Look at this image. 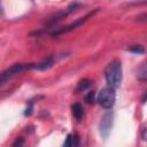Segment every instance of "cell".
<instances>
[{"label":"cell","instance_id":"cell-1","mask_svg":"<svg viewBox=\"0 0 147 147\" xmlns=\"http://www.w3.org/2000/svg\"><path fill=\"white\" fill-rule=\"evenodd\" d=\"M105 78L109 87L116 90L122 82V63L119 60H113L105 68Z\"/></svg>","mask_w":147,"mask_h":147},{"label":"cell","instance_id":"cell-2","mask_svg":"<svg viewBox=\"0 0 147 147\" xmlns=\"http://www.w3.org/2000/svg\"><path fill=\"white\" fill-rule=\"evenodd\" d=\"M31 65H32V63H15V64L10 65L9 68L5 69L3 71L0 72V86L5 85L8 80H10L14 76L20 74L21 71L31 69Z\"/></svg>","mask_w":147,"mask_h":147},{"label":"cell","instance_id":"cell-3","mask_svg":"<svg viewBox=\"0 0 147 147\" xmlns=\"http://www.w3.org/2000/svg\"><path fill=\"white\" fill-rule=\"evenodd\" d=\"M96 11H98V8L94 9V10H92V11H90V13H87L86 15H84V16H82V17H78L77 20H75L74 22H71L70 24H68V25H65V26L57 28V29L54 30L51 34H52L53 37H56V36H60V34H63V33H67V32H70V31L75 30V29H77L78 26L83 25V24H84L90 17H92Z\"/></svg>","mask_w":147,"mask_h":147},{"label":"cell","instance_id":"cell-4","mask_svg":"<svg viewBox=\"0 0 147 147\" xmlns=\"http://www.w3.org/2000/svg\"><path fill=\"white\" fill-rule=\"evenodd\" d=\"M115 99H116L115 90L109 86L101 88L98 94V102L105 109H111V107L115 103Z\"/></svg>","mask_w":147,"mask_h":147},{"label":"cell","instance_id":"cell-5","mask_svg":"<svg viewBox=\"0 0 147 147\" xmlns=\"http://www.w3.org/2000/svg\"><path fill=\"white\" fill-rule=\"evenodd\" d=\"M80 6H82V3H79V2H71L65 9H63V10H61V11H57L56 14H54L53 16H51V17L48 18V21H47V24H48V25H53V24L57 23L59 21L63 20V18H64L65 16H68L69 14L74 13V11H75L76 9H78Z\"/></svg>","mask_w":147,"mask_h":147},{"label":"cell","instance_id":"cell-6","mask_svg":"<svg viewBox=\"0 0 147 147\" xmlns=\"http://www.w3.org/2000/svg\"><path fill=\"white\" fill-rule=\"evenodd\" d=\"M113 122H114V113H113V110H108L106 114H103V116L100 121V126H99L100 133L105 139L110 133V130L113 127Z\"/></svg>","mask_w":147,"mask_h":147},{"label":"cell","instance_id":"cell-7","mask_svg":"<svg viewBox=\"0 0 147 147\" xmlns=\"http://www.w3.org/2000/svg\"><path fill=\"white\" fill-rule=\"evenodd\" d=\"M55 55H51L48 56L47 59L40 61V62H37V63H32L31 65V69H34V70H40V71H44V70H47L49 68L53 67L54 62H55Z\"/></svg>","mask_w":147,"mask_h":147},{"label":"cell","instance_id":"cell-8","mask_svg":"<svg viewBox=\"0 0 147 147\" xmlns=\"http://www.w3.org/2000/svg\"><path fill=\"white\" fill-rule=\"evenodd\" d=\"M71 113L74 115V117L76 118V121H80L84 116V108L80 103H74L71 106Z\"/></svg>","mask_w":147,"mask_h":147},{"label":"cell","instance_id":"cell-9","mask_svg":"<svg viewBox=\"0 0 147 147\" xmlns=\"http://www.w3.org/2000/svg\"><path fill=\"white\" fill-rule=\"evenodd\" d=\"M136 77L140 80V82H146L147 79V68H146V64L142 63L136 71Z\"/></svg>","mask_w":147,"mask_h":147},{"label":"cell","instance_id":"cell-10","mask_svg":"<svg viewBox=\"0 0 147 147\" xmlns=\"http://www.w3.org/2000/svg\"><path fill=\"white\" fill-rule=\"evenodd\" d=\"M91 84H92V80H91V79H88V78H84V79L79 80L76 91H77V92H79V91H84V90L88 88V87L91 86Z\"/></svg>","mask_w":147,"mask_h":147},{"label":"cell","instance_id":"cell-11","mask_svg":"<svg viewBox=\"0 0 147 147\" xmlns=\"http://www.w3.org/2000/svg\"><path fill=\"white\" fill-rule=\"evenodd\" d=\"M127 51L131 53H134V54H142V53H145V47L141 45H132V46L127 47Z\"/></svg>","mask_w":147,"mask_h":147},{"label":"cell","instance_id":"cell-12","mask_svg":"<svg viewBox=\"0 0 147 147\" xmlns=\"http://www.w3.org/2000/svg\"><path fill=\"white\" fill-rule=\"evenodd\" d=\"M63 147H74V136L72 134H68L65 140H64V144H63Z\"/></svg>","mask_w":147,"mask_h":147},{"label":"cell","instance_id":"cell-13","mask_svg":"<svg viewBox=\"0 0 147 147\" xmlns=\"http://www.w3.org/2000/svg\"><path fill=\"white\" fill-rule=\"evenodd\" d=\"M32 109H33V101L30 100L28 106H26V108H25V110H24V115L25 116H30L32 114Z\"/></svg>","mask_w":147,"mask_h":147},{"label":"cell","instance_id":"cell-14","mask_svg":"<svg viewBox=\"0 0 147 147\" xmlns=\"http://www.w3.org/2000/svg\"><path fill=\"white\" fill-rule=\"evenodd\" d=\"M23 145H24V138H22V137L17 138V139L13 142V147H22Z\"/></svg>","mask_w":147,"mask_h":147},{"label":"cell","instance_id":"cell-15","mask_svg":"<svg viewBox=\"0 0 147 147\" xmlns=\"http://www.w3.org/2000/svg\"><path fill=\"white\" fill-rule=\"evenodd\" d=\"M85 101L87 103H92L94 101V92H88L86 95H85Z\"/></svg>","mask_w":147,"mask_h":147},{"label":"cell","instance_id":"cell-16","mask_svg":"<svg viewBox=\"0 0 147 147\" xmlns=\"http://www.w3.org/2000/svg\"><path fill=\"white\" fill-rule=\"evenodd\" d=\"M74 147H79V138L77 134H74Z\"/></svg>","mask_w":147,"mask_h":147},{"label":"cell","instance_id":"cell-17","mask_svg":"<svg viewBox=\"0 0 147 147\" xmlns=\"http://www.w3.org/2000/svg\"><path fill=\"white\" fill-rule=\"evenodd\" d=\"M146 130H147L146 126H144L142 127V131H141V139L142 140H146Z\"/></svg>","mask_w":147,"mask_h":147},{"label":"cell","instance_id":"cell-18","mask_svg":"<svg viewBox=\"0 0 147 147\" xmlns=\"http://www.w3.org/2000/svg\"><path fill=\"white\" fill-rule=\"evenodd\" d=\"M146 98H147V93L145 92V93H144V95H142V99H141V102H142V103H145V102H146Z\"/></svg>","mask_w":147,"mask_h":147},{"label":"cell","instance_id":"cell-19","mask_svg":"<svg viewBox=\"0 0 147 147\" xmlns=\"http://www.w3.org/2000/svg\"><path fill=\"white\" fill-rule=\"evenodd\" d=\"M145 17H146V14H142L141 16H139L138 20H139V21H145Z\"/></svg>","mask_w":147,"mask_h":147}]
</instances>
